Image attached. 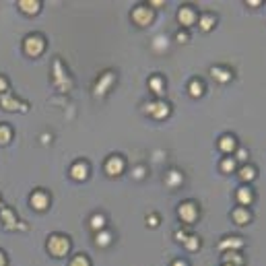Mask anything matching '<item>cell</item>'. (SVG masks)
<instances>
[{
	"label": "cell",
	"mask_w": 266,
	"mask_h": 266,
	"mask_svg": "<svg viewBox=\"0 0 266 266\" xmlns=\"http://www.w3.org/2000/svg\"><path fill=\"white\" fill-rule=\"evenodd\" d=\"M177 17H179V23H182V25H186V27H190V25L196 21V15H194V11H192L190 6H184V8H179Z\"/></svg>",
	"instance_id": "cell-9"
},
{
	"label": "cell",
	"mask_w": 266,
	"mask_h": 266,
	"mask_svg": "<svg viewBox=\"0 0 266 266\" xmlns=\"http://www.w3.org/2000/svg\"><path fill=\"white\" fill-rule=\"evenodd\" d=\"M106 225V219H104V214H95V217L91 219V227L93 229H101Z\"/></svg>",
	"instance_id": "cell-26"
},
{
	"label": "cell",
	"mask_w": 266,
	"mask_h": 266,
	"mask_svg": "<svg viewBox=\"0 0 266 266\" xmlns=\"http://www.w3.org/2000/svg\"><path fill=\"white\" fill-rule=\"evenodd\" d=\"M147 111H149L151 116H155V118H165L169 114V107L163 104V101H155V104L147 106Z\"/></svg>",
	"instance_id": "cell-7"
},
{
	"label": "cell",
	"mask_w": 266,
	"mask_h": 266,
	"mask_svg": "<svg viewBox=\"0 0 266 266\" xmlns=\"http://www.w3.org/2000/svg\"><path fill=\"white\" fill-rule=\"evenodd\" d=\"M2 223H4V227L6 229H11V227H15V223H17V217H15V213L11 211V209H2Z\"/></svg>",
	"instance_id": "cell-13"
},
{
	"label": "cell",
	"mask_w": 266,
	"mask_h": 266,
	"mask_svg": "<svg viewBox=\"0 0 266 266\" xmlns=\"http://www.w3.org/2000/svg\"><path fill=\"white\" fill-rule=\"evenodd\" d=\"M71 266H89V260L85 256H76V258L71 262Z\"/></svg>",
	"instance_id": "cell-30"
},
{
	"label": "cell",
	"mask_w": 266,
	"mask_h": 266,
	"mask_svg": "<svg viewBox=\"0 0 266 266\" xmlns=\"http://www.w3.org/2000/svg\"><path fill=\"white\" fill-rule=\"evenodd\" d=\"M221 169L225 171V174H231V171H235V161L233 159H225L221 163Z\"/></svg>",
	"instance_id": "cell-27"
},
{
	"label": "cell",
	"mask_w": 266,
	"mask_h": 266,
	"mask_svg": "<svg viewBox=\"0 0 266 266\" xmlns=\"http://www.w3.org/2000/svg\"><path fill=\"white\" fill-rule=\"evenodd\" d=\"M8 141H11V128L0 126V144H6Z\"/></svg>",
	"instance_id": "cell-23"
},
{
	"label": "cell",
	"mask_w": 266,
	"mask_h": 266,
	"mask_svg": "<svg viewBox=\"0 0 266 266\" xmlns=\"http://www.w3.org/2000/svg\"><path fill=\"white\" fill-rule=\"evenodd\" d=\"M48 200H50L48 194L37 190V192H33V196H31V207L35 211H44V209H48Z\"/></svg>",
	"instance_id": "cell-5"
},
{
	"label": "cell",
	"mask_w": 266,
	"mask_h": 266,
	"mask_svg": "<svg viewBox=\"0 0 266 266\" xmlns=\"http://www.w3.org/2000/svg\"><path fill=\"white\" fill-rule=\"evenodd\" d=\"M95 242H97V246L106 248V246L111 242V233H107V231H99L97 237H95Z\"/></svg>",
	"instance_id": "cell-19"
},
{
	"label": "cell",
	"mask_w": 266,
	"mask_h": 266,
	"mask_svg": "<svg viewBox=\"0 0 266 266\" xmlns=\"http://www.w3.org/2000/svg\"><path fill=\"white\" fill-rule=\"evenodd\" d=\"M111 81H114V74H111V72L104 74V79H101V81L97 83V89H95L97 95H101V93H104V91L107 89V85H111Z\"/></svg>",
	"instance_id": "cell-16"
},
{
	"label": "cell",
	"mask_w": 266,
	"mask_h": 266,
	"mask_svg": "<svg viewBox=\"0 0 266 266\" xmlns=\"http://www.w3.org/2000/svg\"><path fill=\"white\" fill-rule=\"evenodd\" d=\"M237 200H239V204L242 207H248V204L252 202V190L250 188H239V192H237Z\"/></svg>",
	"instance_id": "cell-12"
},
{
	"label": "cell",
	"mask_w": 266,
	"mask_h": 266,
	"mask_svg": "<svg viewBox=\"0 0 266 266\" xmlns=\"http://www.w3.org/2000/svg\"><path fill=\"white\" fill-rule=\"evenodd\" d=\"M202 83L200 81H192L190 83V95H194V97H198V95H202Z\"/></svg>",
	"instance_id": "cell-22"
},
{
	"label": "cell",
	"mask_w": 266,
	"mask_h": 266,
	"mask_svg": "<svg viewBox=\"0 0 266 266\" xmlns=\"http://www.w3.org/2000/svg\"><path fill=\"white\" fill-rule=\"evenodd\" d=\"M122 169H124V161L120 159V157H109L106 161V171L109 176H118V174H122Z\"/></svg>",
	"instance_id": "cell-6"
},
{
	"label": "cell",
	"mask_w": 266,
	"mask_h": 266,
	"mask_svg": "<svg viewBox=\"0 0 266 266\" xmlns=\"http://www.w3.org/2000/svg\"><path fill=\"white\" fill-rule=\"evenodd\" d=\"M213 25H214V17H213V15H204L202 19H200V27H202L204 31H209Z\"/></svg>",
	"instance_id": "cell-21"
},
{
	"label": "cell",
	"mask_w": 266,
	"mask_h": 266,
	"mask_svg": "<svg viewBox=\"0 0 266 266\" xmlns=\"http://www.w3.org/2000/svg\"><path fill=\"white\" fill-rule=\"evenodd\" d=\"M213 76L214 79H219L221 83H225V81H229L231 79V74L229 72H225L223 68H213Z\"/></svg>",
	"instance_id": "cell-20"
},
{
	"label": "cell",
	"mask_w": 266,
	"mask_h": 266,
	"mask_svg": "<svg viewBox=\"0 0 266 266\" xmlns=\"http://www.w3.org/2000/svg\"><path fill=\"white\" fill-rule=\"evenodd\" d=\"M225 262H231V266H239V264H242L244 260L239 258L237 254H233V252H231V254H225Z\"/></svg>",
	"instance_id": "cell-28"
},
{
	"label": "cell",
	"mask_w": 266,
	"mask_h": 266,
	"mask_svg": "<svg viewBox=\"0 0 266 266\" xmlns=\"http://www.w3.org/2000/svg\"><path fill=\"white\" fill-rule=\"evenodd\" d=\"M198 246H200V242L196 237H188L186 239V248H188V250H198Z\"/></svg>",
	"instance_id": "cell-29"
},
{
	"label": "cell",
	"mask_w": 266,
	"mask_h": 266,
	"mask_svg": "<svg viewBox=\"0 0 266 266\" xmlns=\"http://www.w3.org/2000/svg\"><path fill=\"white\" fill-rule=\"evenodd\" d=\"M188 39V35H186V33L182 31V33H177V41H186Z\"/></svg>",
	"instance_id": "cell-33"
},
{
	"label": "cell",
	"mask_w": 266,
	"mask_h": 266,
	"mask_svg": "<svg viewBox=\"0 0 266 266\" xmlns=\"http://www.w3.org/2000/svg\"><path fill=\"white\" fill-rule=\"evenodd\" d=\"M19 8L23 13H29V15H35L39 11V2H35V0H21L19 2Z\"/></svg>",
	"instance_id": "cell-11"
},
{
	"label": "cell",
	"mask_w": 266,
	"mask_h": 266,
	"mask_svg": "<svg viewBox=\"0 0 266 266\" xmlns=\"http://www.w3.org/2000/svg\"><path fill=\"white\" fill-rule=\"evenodd\" d=\"M174 266H188V264H186V262H182V260H176V262H174Z\"/></svg>",
	"instance_id": "cell-36"
},
{
	"label": "cell",
	"mask_w": 266,
	"mask_h": 266,
	"mask_svg": "<svg viewBox=\"0 0 266 266\" xmlns=\"http://www.w3.org/2000/svg\"><path fill=\"white\" fill-rule=\"evenodd\" d=\"M0 104H2L4 109H27V106H23L21 101H17L11 95H2V97H0Z\"/></svg>",
	"instance_id": "cell-10"
},
{
	"label": "cell",
	"mask_w": 266,
	"mask_h": 266,
	"mask_svg": "<svg viewBox=\"0 0 266 266\" xmlns=\"http://www.w3.org/2000/svg\"><path fill=\"white\" fill-rule=\"evenodd\" d=\"M177 213H179V217H182V221H186V223H194L196 217H198V209H196V204L190 200L184 202L182 207L177 209Z\"/></svg>",
	"instance_id": "cell-3"
},
{
	"label": "cell",
	"mask_w": 266,
	"mask_h": 266,
	"mask_svg": "<svg viewBox=\"0 0 266 266\" xmlns=\"http://www.w3.org/2000/svg\"><path fill=\"white\" fill-rule=\"evenodd\" d=\"M149 85H151V89L155 93H163V81L159 79V76H153V79L149 81Z\"/></svg>",
	"instance_id": "cell-24"
},
{
	"label": "cell",
	"mask_w": 266,
	"mask_h": 266,
	"mask_svg": "<svg viewBox=\"0 0 266 266\" xmlns=\"http://www.w3.org/2000/svg\"><path fill=\"white\" fill-rule=\"evenodd\" d=\"M6 87H8V85H6V81L2 79V76H0V91H4Z\"/></svg>",
	"instance_id": "cell-32"
},
{
	"label": "cell",
	"mask_w": 266,
	"mask_h": 266,
	"mask_svg": "<svg viewBox=\"0 0 266 266\" xmlns=\"http://www.w3.org/2000/svg\"><path fill=\"white\" fill-rule=\"evenodd\" d=\"M44 48H46V41L39 35H31V37L25 39V52H27L29 56H39Z\"/></svg>",
	"instance_id": "cell-2"
},
{
	"label": "cell",
	"mask_w": 266,
	"mask_h": 266,
	"mask_svg": "<svg viewBox=\"0 0 266 266\" xmlns=\"http://www.w3.org/2000/svg\"><path fill=\"white\" fill-rule=\"evenodd\" d=\"M167 184H169L171 188H177L179 184H182V174H179V171H176V169H171L169 174H167Z\"/></svg>",
	"instance_id": "cell-17"
},
{
	"label": "cell",
	"mask_w": 266,
	"mask_h": 266,
	"mask_svg": "<svg viewBox=\"0 0 266 266\" xmlns=\"http://www.w3.org/2000/svg\"><path fill=\"white\" fill-rule=\"evenodd\" d=\"M71 176L74 177V179H85L89 176V165L85 161H79V163H74L72 165V169H71Z\"/></svg>",
	"instance_id": "cell-8"
},
{
	"label": "cell",
	"mask_w": 266,
	"mask_h": 266,
	"mask_svg": "<svg viewBox=\"0 0 266 266\" xmlns=\"http://www.w3.org/2000/svg\"><path fill=\"white\" fill-rule=\"evenodd\" d=\"M233 221L239 223V225H244V223L250 221V213L246 209H237V211H233Z\"/></svg>",
	"instance_id": "cell-18"
},
{
	"label": "cell",
	"mask_w": 266,
	"mask_h": 266,
	"mask_svg": "<svg viewBox=\"0 0 266 266\" xmlns=\"http://www.w3.org/2000/svg\"><path fill=\"white\" fill-rule=\"evenodd\" d=\"M237 159H242V161L246 159V151H244V149H242V151H237Z\"/></svg>",
	"instance_id": "cell-34"
},
{
	"label": "cell",
	"mask_w": 266,
	"mask_h": 266,
	"mask_svg": "<svg viewBox=\"0 0 266 266\" xmlns=\"http://www.w3.org/2000/svg\"><path fill=\"white\" fill-rule=\"evenodd\" d=\"M239 176H242V179H254V176H256V171H254V167H250V165H246L242 171H239Z\"/></svg>",
	"instance_id": "cell-25"
},
{
	"label": "cell",
	"mask_w": 266,
	"mask_h": 266,
	"mask_svg": "<svg viewBox=\"0 0 266 266\" xmlns=\"http://www.w3.org/2000/svg\"><path fill=\"white\" fill-rule=\"evenodd\" d=\"M4 264H6V258H4V254L0 252V266H4Z\"/></svg>",
	"instance_id": "cell-35"
},
{
	"label": "cell",
	"mask_w": 266,
	"mask_h": 266,
	"mask_svg": "<svg viewBox=\"0 0 266 266\" xmlns=\"http://www.w3.org/2000/svg\"><path fill=\"white\" fill-rule=\"evenodd\" d=\"M157 223H159L157 214H151V217H149V225H157Z\"/></svg>",
	"instance_id": "cell-31"
},
{
	"label": "cell",
	"mask_w": 266,
	"mask_h": 266,
	"mask_svg": "<svg viewBox=\"0 0 266 266\" xmlns=\"http://www.w3.org/2000/svg\"><path fill=\"white\" fill-rule=\"evenodd\" d=\"M219 147H221V151L231 153L235 149V139H233V136H223V139L219 141Z\"/></svg>",
	"instance_id": "cell-14"
},
{
	"label": "cell",
	"mask_w": 266,
	"mask_h": 266,
	"mask_svg": "<svg viewBox=\"0 0 266 266\" xmlns=\"http://www.w3.org/2000/svg\"><path fill=\"white\" fill-rule=\"evenodd\" d=\"M244 242L239 237H229V239H223V242L219 244L221 250H227V248H242Z\"/></svg>",
	"instance_id": "cell-15"
},
{
	"label": "cell",
	"mask_w": 266,
	"mask_h": 266,
	"mask_svg": "<svg viewBox=\"0 0 266 266\" xmlns=\"http://www.w3.org/2000/svg\"><path fill=\"white\" fill-rule=\"evenodd\" d=\"M132 19H134L136 25H149L153 21V13L147 6H136L132 11Z\"/></svg>",
	"instance_id": "cell-4"
},
{
	"label": "cell",
	"mask_w": 266,
	"mask_h": 266,
	"mask_svg": "<svg viewBox=\"0 0 266 266\" xmlns=\"http://www.w3.org/2000/svg\"><path fill=\"white\" fill-rule=\"evenodd\" d=\"M225 266H231V264H225Z\"/></svg>",
	"instance_id": "cell-37"
},
{
	"label": "cell",
	"mask_w": 266,
	"mask_h": 266,
	"mask_svg": "<svg viewBox=\"0 0 266 266\" xmlns=\"http://www.w3.org/2000/svg\"><path fill=\"white\" fill-rule=\"evenodd\" d=\"M48 250L52 256H66L68 250H71V242H68V237L64 235H52L48 242Z\"/></svg>",
	"instance_id": "cell-1"
}]
</instances>
